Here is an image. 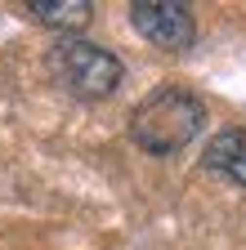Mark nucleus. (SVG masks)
<instances>
[{"instance_id":"f257e3e1","label":"nucleus","mask_w":246,"mask_h":250,"mask_svg":"<svg viewBox=\"0 0 246 250\" xmlns=\"http://www.w3.org/2000/svg\"><path fill=\"white\" fill-rule=\"evenodd\" d=\"M206 130V103L183 85H161L130 112V139L148 156H175Z\"/></svg>"},{"instance_id":"f03ea898","label":"nucleus","mask_w":246,"mask_h":250,"mask_svg":"<svg viewBox=\"0 0 246 250\" xmlns=\"http://www.w3.org/2000/svg\"><path fill=\"white\" fill-rule=\"evenodd\" d=\"M49 67L76 99H108V94H116L121 76H126V67H121V58L112 49H103L94 41H81V36L58 41L49 54Z\"/></svg>"},{"instance_id":"7ed1b4c3","label":"nucleus","mask_w":246,"mask_h":250,"mask_svg":"<svg viewBox=\"0 0 246 250\" xmlns=\"http://www.w3.org/2000/svg\"><path fill=\"white\" fill-rule=\"evenodd\" d=\"M130 22H134V31L148 45H157L166 54H183L197 41L193 9L179 5V0H134L130 5Z\"/></svg>"},{"instance_id":"20e7f679","label":"nucleus","mask_w":246,"mask_h":250,"mask_svg":"<svg viewBox=\"0 0 246 250\" xmlns=\"http://www.w3.org/2000/svg\"><path fill=\"white\" fill-rule=\"evenodd\" d=\"M201 166L210 174H224L237 188H246V130H220V134L206 143Z\"/></svg>"},{"instance_id":"39448f33","label":"nucleus","mask_w":246,"mask_h":250,"mask_svg":"<svg viewBox=\"0 0 246 250\" xmlns=\"http://www.w3.org/2000/svg\"><path fill=\"white\" fill-rule=\"evenodd\" d=\"M27 14L54 31H81L94 14V5L89 0H27Z\"/></svg>"}]
</instances>
